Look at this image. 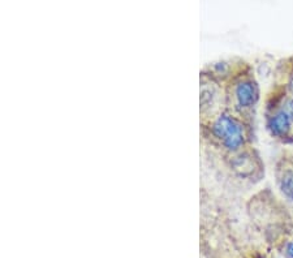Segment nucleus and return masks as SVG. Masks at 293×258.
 Instances as JSON below:
<instances>
[{
  "label": "nucleus",
  "instance_id": "f257e3e1",
  "mask_svg": "<svg viewBox=\"0 0 293 258\" xmlns=\"http://www.w3.org/2000/svg\"><path fill=\"white\" fill-rule=\"evenodd\" d=\"M214 134L229 150H237L244 142L241 124L229 115H220L213 127Z\"/></svg>",
  "mask_w": 293,
  "mask_h": 258
},
{
  "label": "nucleus",
  "instance_id": "20e7f679",
  "mask_svg": "<svg viewBox=\"0 0 293 258\" xmlns=\"http://www.w3.org/2000/svg\"><path fill=\"white\" fill-rule=\"evenodd\" d=\"M233 167L241 175H249L253 171L252 159L248 155H240L233 161Z\"/></svg>",
  "mask_w": 293,
  "mask_h": 258
},
{
  "label": "nucleus",
  "instance_id": "39448f33",
  "mask_svg": "<svg viewBox=\"0 0 293 258\" xmlns=\"http://www.w3.org/2000/svg\"><path fill=\"white\" fill-rule=\"evenodd\" d=\"M280 189L287 198L293 199V172H284L283 178L280 180Z\"/></svg>",
  "mask_w": 293,
  "mask_h": 258
},
{
  "label": "nucleus",
  "instance_id": "f03ea898",
  "mask_svg": "<svg viewBox=\"0 0 293 258\" xmlns=\"http://www.w3.org/2000/svg\"><path fill=\"white\" fill-rule=\"evenodd\" d=\"M293 124V102L290 101L270 120V130L274 136L283 137L290 132Z\"/></svg>",
  "mask_w": 293,
  "mask_h": 258
},
{
  "label": "nucleus",
  "instance_id": "7ed1b4c3",
  "mask_svg": "<svg viewBox=\"0 0 293 258\" xmlns=\"http://www.w3.org/2000/svg\"><path fill=\"white\" fill-rule=\"evenodd\" d=\"M234 94H236V101L240 107H250L257 99V87L252 82L244 81L237 85Z\"/></svg>",
  "mask_w": 293,
  "mask_h": 258
},
{
  "label": "nucleus",
  "instance_id": "0eeeda50",
  "mask_svg": "<svg viewBox=\"0 0 293 258\" xmlns=\"http://www.w3.org/2000/svg\"><path fill=\"white\" fill-rule=\"evenodd\" d=\"M290 89L293 91V74H292V77H291V80H290Z\"/></svg>",
  "mask_w": 293,
  "mask_h": 258
},
{
  "label": "nucleus",
  "instance_id": "423d86ee",
  "mask_svg": "<svg viewBox=\"0 0 293 258\" xmlns=\"http://www.w3.org/2000/svg\"><path fill=\"white\" fill-rule=\"evenodd\" d=\"M287 253L290 256L291 258H293V243H290L288 247H287Z\"/></svg>",
  "mask_w": 293,
  "mask_h": 258
}]
</instances>
